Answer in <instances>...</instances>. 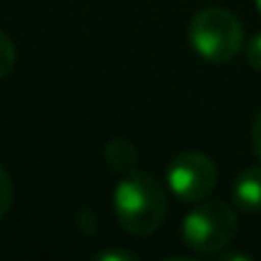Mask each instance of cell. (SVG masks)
Instances as JSON below:
<instances>
[{"instance_id":"7a4b0ae2","label":"cell","mask_w":261,"mask_h":261,"mask_svg":"<svg viewBox=\"0 0 261 261\" xmlns=\"http://www.w3.org/2000/svg\"><path fill=\"white\" fill-rule=\"evenodd\" d=\"M190 44L197 57L213 64H228L243 49V26L225 8H202L192 16L187 29Z\"/></svg>"},{"instance_id":"6da1fadb","label":"cell","mask_w":261,"mask_h":261,"mask_svg":"<svg viewBox=\"0 0 261 261\" xmlns=\"http://www.w3.org/2000/svg\"><path fill=\"white\" fill-rule=\"evenodd\" d=\"M113 207L130 236H151L167 218V195L156 177L134 169L115 185Z\"/></svg>"},{"instance_id":"ba28073f","label":"cell","mask_w":261,"mask_h":261,"mask_svg":"<svg viewBox=\"0 0 261 261\" xmlns=\"http://www.w3.org/2000/svg\"><path fill=\"white\" fill-rule=\"evenodd\" d=\"M13 205V182L8 177V172L0 167V218H3Z\"/></svg>"},{"instance_id":"8992f818","label":"cell","mask_w":261,"mask_h":261,"mask_svg":"<svg viewBox=\"0 0 261 261\" xmlns=\"http://www.w3.org/2000/svg\"><path fill=\"white\" fill-rule=\"evenodd\" d=\"M136 159H139V151L128 139H113L105 146V162L113 172H123V174L134 172Z\"/></svg>"},{"instance_id":"9c48e42d","label":"cell","mask_w":261,"mask_h":261,"mask_svg":"<svg viewBox=\"0 0 261 261\" xmlns=\"http://www.w3.org/2000/svg\"><path fill=\"white\" fill-rule=\"evenodd\" d=\"M246 62L256 72H261V34H256L246 41Z\"/></svg>"},{"instance_id":"3957f363","label":"cell","mask_w":261,"mask_h":261,"mask_svg":"<svg viewBox=\"0 0 261 261\" xmlns=\"http://www.w3.org/2000/svg\"><path fill=\"white\" fill-rule=\"evenodd\" d=\"M238 230V215L230 205L207 200L200 202L182 223V241L197 253H220Z\"/></svg>"},{"instance_id":"52a82bcc","label":"cell","mask_w":261,"mask_h":261,"mask_svg":"<svg viewBox=\"0 0 261 261\" xmlns=\"http://www.w3.org/2000/svg\"><path fill=\"white\" fill-rule=\"evenodd\" d=\"M16 67V46L6 31H0V80H6Z\"/></svg>"},{"instance_id":"8fae6325","label":"cell","mask_w":261,"mask_h":261,"mask_svg":"<svg viewBox=\"0 0 261 261\" xmlns=\"http://www.w3.org/2000/svg\"><path fill=\"white\" fill-rule=\"evenodd\" d=\"M95 258H100V261H108V258L123 261V258H136V256H134V253H125V251H102V253H97Z\"/></svg>"},{"instance_id":"277c9868","label":"cell","mask_w":261,"mask_h":261,"mask_svg":"<svg viewBox=\"0 0 261 261\" xmlns=\"http://www.w3.org/2000/svg\"><path fill=\"white\" fill-rule=\"evenodd\" d=\"M218 182L215 162L202 151H185L179 154L167 172V185L174 197L182 202H202Z\"/></svg>"},{"instance_id":"5b68a950","label":"cell","mask_w":261,"mask_h":261,"mask_svg":"<svg viewBox=\"0 0 261 261\" xmlns=\"http://www.w3.org/2000/svg\"><path fill=\"white\" fill-rule=\"evenodd\" d=\"M233 202L246 213L261 210V167L243 169L233 182Z\"/></svg>"},{"instance_id":"30bf717a","label":"cell","mask_w":261,"mask_h":261,"mask_svg":"<svg viewBox=\"0 0 261 261\" xmlns=\"http://www.w3.org/2000/svg\"><path fill=\"white\" fill-rule=\"evenodd\" d=\"M251 141H253V154L261 162V110L256 113V120H253V128H251Z\"/></svg>"},{"instance_id":"7c38bea8","label":"cell","mask_w":261,"mask_h":261,"mask_svg":"<svg viewBox=\"0 0 261 261\" xmlns=\"http://www.w3.org/2000/svg\"><path fill=\"white\" fill-rule=\"evenodd\" d=\"M256 8H258V13H261V0H256Z\"/></svg>"}]
</instances>
